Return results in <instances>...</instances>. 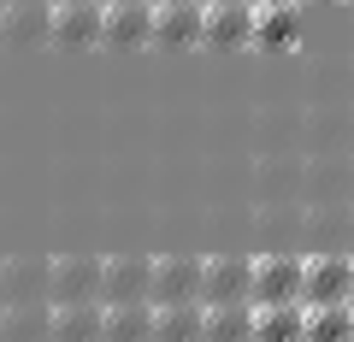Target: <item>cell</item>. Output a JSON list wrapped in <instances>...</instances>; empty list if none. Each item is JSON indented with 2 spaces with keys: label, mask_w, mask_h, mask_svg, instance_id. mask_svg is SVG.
<instances>
[{
  "label": "cell",
  "mask_w": 354,
  "mask_h": 342,
  "mask_svg": "<svg viewBox=\"0 0 354 342\" xmlns=\"http://www.w3.org/2000/svg\"><path fill=\"white\" fill-rule=\"evenodd\" d=\"M248 148L254 153H301L307 148V106L266 101L248 118Z\"/></svg>",
  "instance_id": "6da1fadb"
},
{
  "label": "cell",
  "mask_w": 354,
  "mask_h": 342,
  "mask_svg": "<svg viewBox=\"0 0 354 342\" xmlns=\"http://www.w3.org/2000/svg\"><path fill=\"white\" fill-rule=\"evenodd\" d=\"M254 207L307 201V153H254Z\"/></svg>",
  "instance_id": "7a4b0ae2"
},
{
  "label": "cell",
  "mask_w": 354,
  "mask_h": 342,
  "mask_svg": "<svg viewBox=\"0 0 354 342\" xmlns=\"http://www.w3.org/2000/svg\"><path fill=\"white\" fill-rule=\"evenodd\" d=\"M254 307H295L307 301V254H254Z\"/></svg>",
  "instance_id": "3957f363"
},
{
  "label": "cell",
  "mask_w": 354,
  "mask_h": 342,
  "mask_svg": "<svg viewBox=\"0 0 354 342\" xmlns=\"http://www.w3.org/2000/svg\"><path fill=\"white\" fill-rule=\"evenodd\" d=\"M106 307V260L95 254H59L53 260V307Z\"/></svg>",
  "instance_id": "277c9868"
},
{
  "label": "cell",
  "mask_w": 354,
  "mask_h": 342,
  "mask_svg": "<svg viewBox=\"0 0 354 342\" xmlns=\"http://www.w3.org/2000/svg\"><path fill=\"white\" fill-rule=\"evenodd\" d=\"M207 301V260L201 254H165L153 272V307H195Z\"/></svg>",
  "instance_id": "5b68a950"
},
{
  "label": "cell",
  "mask_w": 354,
  "mask_h": 342,
  "mask_svg": "<svg viewBox=\"0 0 354 342\" xmlns=\"http://www.w3.org/2000/svg\"><path fill=\"white\" fill-rule=\"evenodd\" d=\"M254 254H213L207 260V307H248L254 301Z\"/></svg>",
  "instance_id": "8992f818"
},
{
  "label": "cell",
  "mask_w": 354,
  "mask_h": 342,
  "mask_svg": "<svg viewBox=\"0 0 354 342\" xmlns=\"http://www.w3.org/2000/svg\"><path fill=\"white\" fill-rule=\"evenodd\" d=\"M254 236H260V254H301L307 248V201L254 207Z\"/></svg>",
  "instance_id": "52a82bcc"
},
{
  "label": "cell",
  "mask_w": 354,
  "mask_h": 342,
  "mask_svg": "<svg viewBox=\"0 0 354 342\" xmlns=\"http://www.w3.org/2000/svg\"><path fill=\"white\" fill-rule=\"evenodd\" d=\"M354 301V254H307V307Z\"/></svg>",
  "instance_id": "ba28073f"
},
{
  "label": "cell",
  "mask_w": 354,
  "mask_h": 342,
  "mask_svg": "<svg viewBox=\"0 0 354 342\" xmlns=\"http://www.w3.org/2000/svg\"><path fill=\"white\" fill-rule=\"evenodd\" d=\"M153 272H160V260H148V254H118V260H106V307L153 301Z\"/></svg>",
  "instance_id": "9c48e42d"
},
{
  "label": "cell",
  "mask_w": 354,
  "mask_h": 342,
  "mask_svg": "<svg viewBox=\"0 0 354 342\" xmlns=\"http://www.w3.org/2000/svg\"><path fill=\"white\" fill-rule=\"evenodd\" d=\"M6 307L53 301V260L48 254H6Z\"/></svg>",
  "instance_id": "30bf717a"
},
{
  "label": "cell",
  "mask_w": 354,
  "mask_h": 342,
  "mask_svg": "<svg viewBox=\"0 0 354 342\" xmlns=\"http://www.w3.org/2000/svg\"><path fill=\"white\" fill-rule=\"evenodd\" d=\"M354 148V106L313 101L307 106V153H348Z\"/></svg>",
  "instance_id": "8fae6325"
},
{
  "label": "cell",
  "mask_w": 354,
  "mask_h": 342,
  "mask_svg": "<svg viewBox=\"0 0 354 342\" xmlns=\"http://www.w3.org/2000/svg\"><path fill=\"white\" fill-rule=\"evenodd\" d=\"M354 201V153H307V207Z\"/></svg>",
  "instance_id": "7c38bea8"
},
{
  "label": "cell",
  "mask_w": 354,
  "mask_h": 342,
  "mask_svg": "<svg viewBox=\"0 0 354 342\" xmlns=\"http://www.w3.org/2000/svg\"><path fill=\"white\" fill-rule=\"evenodd\" d=\"M106 41V6H53V41L48 48L83 53Z\"/></svg>",
  "instance_id": "4fadbf2b"
},
{
  "label": "cell",
  "mask_w": 354,
  "mask_h": 342,
  "mask_svg": "<svg viewBox=\"0 0 354 342\" xmlns=\"http://www.w3.org/2000/svg\"><path fill=\"white\" fill-rule=\"evenodd\" d=\"M307 248L313 254H348L354 248V201L307 207Z\"/></svg>",
  "instance_id": "5bb4252c"
},
{
  "label": "cell",
  "mask_w": 354,
  "mask_h": 342,
  "mask_svg": "<svg viewBox=\"0 0 354 342\" xmlns=\"http://www.w3.org/2000/svg\"><path fill=\"white\" fill-rule=\"evenodd\" d=\"M254 36H260V6H207V48L213 53L254 48Z\"/></svg>",
  "instance_id": "9a60e30c"
},
{
  "label": "cell",
  "mask_w": 354,
  "mask_h": 342,
  "mask_svg": "<svg viewBox=\"0 0 354 342\" xmlns=\"http://www.w3.org/2000/svg\"><path fill=\"white\" fill-rule=\"evenodd\" d=\"M53 41V0H24V6H6V24H0V48H41Z\"/></svg>",
  "instance_id": "2e32d148"
},
{
  "label": "cell",
  "mask_w": 354,
  "mask_h": 342,
  "mask_svg": "<svg viewBox=\"0 0 354 342\" xmlns=\"http://www.w3.org/2000/svg\"><path fill=\"white\" fill-rule=\"evenodd\" d=\"M153 48H207V6H153Z\"/></svg>",
  "instance_id": "e0dca14e"
},
{
  "label": "cell",
  "mask_w": 354,
  "mask_h": 342,
  "mask_svg": "<svg viewBox=\"0 0 354 342\" xmlns=\"http://www.w3.org/2000/svg\"><path fill=\"white\" fill-rule=\"evenodd\" d=\"M101 48H118V53L153 48V6H106V41Z\"/></svg>",
  "instance_id": "ac0fdd59"
},
{
  "label": "cell",
  "mask_w": 354,
  "mask_h": 342,
  "mask_svg": "<svg viewBox=\"0 0 354 342\" xmlns=\"http://www.w3.org/2000/svg\"><path fill=\"white\" fill-rule=\"evenodd\" d=\"M53 342H106V307H53Z\"/></svg>",
  "instance_id": "d6986e66"
},
{
  "label": "cell",
  "mask_w": 354,
  "mask_h": 342,
  "mask_svg": "<svg viewBox=\"0 0 354 342\" xmlns=\"http://www.w3.org/2000/svg\"><path fill=\"white\" fill-rule=\"evenodd\" d=\"M153 325H160V307H106V342H153Z\"/></svg>",
  "instance_id": "ffe728a7"
},
{
  "label": "cell",
  "mask_w": 354,
  "mask_h": 342,
  "mask_svg": "<svg viewBox=\"0 0 354 342\" xmlns=\"http://www.w3.org/2000/svg\"><path fill=\"white\" fill-rule=\"evenodd\" d=\"M153 342H207V301H195V307H160Z\"/></svg>",
  "instance_id": "44dd1931"
},
{
  "label": "cell",
  "mask_w": 354,
  "mask_h": 342,
  "mask_svg": "<svg viewBox=\"0 0 354 342\" xmlns=\"http://www.w3.org/2000/svg\"><path fill=\"white\" fill-rule=\"evenodd\" d=\"M254 342H307V301H295V307H260Z\"/></svg>",
  "instance_id": "7402d4cb"
},
{
  "label": "cell",
  "mask_w": 354,
  "mask_h": 342,
  "mask_svg": "<svg viewBox=\"0 0 354 342\" xmlns=\"http://www.w3.org/2000/svg\"><path fill=\"white\" fill-rule=\"evenodd\" d=\"M260 307H207V342H254Z\"/></svg>",
  "instance_id": "603a6c76"
},
{
  "label": "cell",
  "mask_w": 354,
  "mask_h": 342,
  "mask_svg": "<svg viewBox=\"0 0 354 342\" xmlns=\"http://www.w3.org/2000/svg\"><path fill=\"white\" fill-rule=\"evenodd\" d=\"M6 342H53V301L6 307Z\"/></svg>",
  "instance_id": "cb8c5ba5"
},
{
  "label": "cell",
  "mask_w": 354,
  "mask_h": 342,
  "mask_svg": "<svg viewBox=\"0 0 354 342\" xmlns=\"http://www.w3.org/2000/svg\"><path fill=\"white\" fill-rule=\"evenodd\" d=\"M295 36H301V6H260V36H254V48H295Z\"/></svg>",
  "instance_id": "d4e9b609"
},
{
  "label": "cell",
  "mask_w": 354,
  "mask_h": 342,
  "mask_svg": "<svg viewBox=\"0 0 354 342\" xmlns=\"http://www.w3.org/2000/svg\"><path fill=\"white\" fill-rule=\"evenodd\" d=\"M307 89H313V101H354V59H337V53L319 59Z\"/></svg>",
  "instance_id": "484cf974"
},
{
  "label": "cell",
  "mask_w": 354,
  "mask_h": 342,
  "mask_svg": "<svg viewBox=\"0 0 354 342\" xmlns=\"http://www.w3.org/2000/svg\"><path fill=\"white\" fill-rule=\"evenodd\" d=\"M307 342H354V301L307 307Z\"/></svg>",
  "instance_id": "4316f807"
},
{
  "label": "cell",
  "mask_w": 354,
  "mask_h": 342,
  "mask_svg": "<svg viewBox=\"0 0 354 342\" xmlns=\"http://www.w3.org/2000/svg\"><path fill=\"white\" fill-rule=\"evenodd\" d=\"M153 6H207V0H153Z\"/></svg>",
  "instance_id": "83f0119b"
},
{
  "label": "cell",
  "mask_w": 354,
  "mask_h": 342,
  "mask_svg": "<svg viewBox=\"0 0 354 342\" xmlns=\"http://www.w3.org/2000/svg\"><path fill=\"white\" fill-rule=\"evenodd\" d=\"M53 6H106V0H53Z\"/></svg>",
  "instance_id": "f1b7e54d"
},
{
  "label": "cell",
  "mask_w": 354,
  "mask_h": 342,
  "mask_svg": "<svg viewBox=\"0 0 354 342\" xmlns=\"http://www.w3.org/2000/svg\"><path fill=\"white\" fill-rule=\"evenodd\" d=\"M254 6H301V0H254Z\"/></svg>",
  "instance_id": "f546056e"
},
{
  "label": "cell",
  "mask_w": 354,
  "mask_h": 342,
  "mask_svg": "<svg viewBox=\"0 0 354 342\" xmlns=\"http://www.w3.org/2000/svg\"><path fill=\"white\" fill-rule=\"evenodd\" d=\"M207 6H254V0H207Z\"/></svg>",
  "instance_id": "4dcf8cb0"
},
{
  "label": "cell",
  "mask_w": 354,
  "mask_h": 342,
  "mask_svg": "<svg viewBox=\"0 0 354 342\" xmlns=\"http://www.w3.org/2000/svg\"><path fill=\"white\" fill-rule=\"evenodd\" d=\"M106 6H153V0H106Z\"/></svg>",
  "instance_id": "1f68e13d"
},
{
  "label": "cell",
  "mask_w": 354,
  "mask_h": 342,
  "mask_svg": "<svg viewBox=\"0 0 354 342\" xmlns=\"http://www.w3.org/2000/svg\"><path fill=\"white\" fill-rule=\"evenodd\" d=\"M0 342H6V301H0Z\"/></svg>",
  "instance_id": "d6a6232c"
},
{
  "label": "cell",
  "mask_w": 354,
  "mask_h": 342,
  "mask_svg": "<svg viewBox=\"0 0 354 342\" xmlns=\"http://www.w3.org/2000/svg\"><path fill=\"white\" fill-rule=\"evenodd\" d=\"M0 295H6V260H0Z\"/></svg>",
  "instance_id": "836d02e7"
},
{
  "label": "cell",
  "mask_w": 354,
  "mask_h": 342,
  "mask_svg": "<svg viewBox=\"0 0 354 342\" xmlns=\"http://www.w3.org/2000/svg\"><path fill=\"white\" fill-rule=\"evenodd\" d=\"M0 24H6V0H0Z\"/></svg>",
  "instance_id": "e575fe53"
},
{
  "label": "cell",
  "mask_w": 354,
  "mask_h": 342,
  "mask_svg": "<svg viewBox=\"0 0 354 342\" xmlns=\"http://www.w3.org/2000/svg\"><path fill=\"white\" fill-rule=\"evenodd\" d=\"M6 6H24V0H6Z\"/></svg>",
  "instance_id": "d590c367"
}]
</instances>
